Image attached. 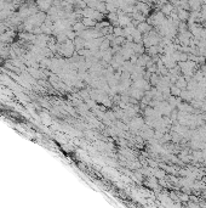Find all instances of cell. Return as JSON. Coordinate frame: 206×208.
I'll list each match as a JSON object with an SVG mask.
<instances>
[{
  "label": "cell",
  "mask_w": 206,
  "mask_h": 208,
  "mask_svg": "<svg viewBox=\"0 0 206 208\" xmlns=\"http://www.w3.org/2000/svg\"><path fill=\"white\" fill-rule=\"evenodd\" d=\"M149 29H150V27H149V24H147V23L139 24V27H138L139 32H147V31H149Z\"/></svg>",
  "instance_id": "2"
},
{
  "label": "cell",
  "mask_w": 206,
  "mask_h": 208,
  "mask_svg": "<svg viewBox=\"0 0 206 208\" xmlns=\"http://www.w3.org/2000/svg\"><path fill=\"white\" fill-rule=\"evenodd\" d=\"M187 84H188V83L186 82V79H184L183 77L178 78L177 82H176V87H177L178 89H186V88H187Z\"/></svg>",
  "instance_id": "1"
}]
</instances>
